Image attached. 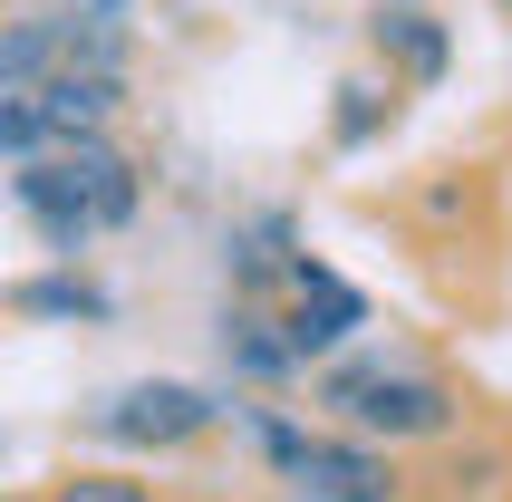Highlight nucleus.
Masks as SVG:
<instances>
[{"label": "nucleus", "instance_id": "0eeeda50", "mask_svg": "<svg viewBox=\"0 0 512 502\" xmlns=\"http://www.w3.org/2000/svg\"><path fill=\"white\" fill-rule=\"evenodd\" d=\"M10 309H20V319H107V290H97V280H20Z\"/></svg>", "mask_w": 512, "mask_h": 502}, {"label": "nucleus", "instance_id": "6e6552de", "mask_svg": "<svg viewBox=\"0 0 512 502\" xmlns=\"http://www.w3.org/2000/svg\"><path fill=\"white\" fill-rule=\"evenodd\" d=\"M223 348H232V358H242V367H252V377H281V367H300V358H290V348H281V319H261V309H232Z\"/></svg>", "mask_w": 512, "mask_h": 502}, {"label": "nucleus", "instance_id": "7ed1b4c3", "mask_svg": "<svg viewBox=\"0 0 512 502\" xmlns=\"http://www.w3.org/2000/svg\"><path fill=\"white\" fill-rule=\"evenodd\" d=\"M329 406L358 435H445L455 425L445 387L435 377H406V367H348V377H329Z\"/></svg>", "mask_w": 512, "mask_h": 502}, {"label": "nucleus", "instance_id": "f257e3e1", "mask_svg": "<svg viewBox=\"0 0 512 502\" xmlns=\"http://www.w3.org/2000/svg\"><path fill=\"white\" fill-rule=\"evenodd\" d=\"M10 194H20L29 223L49 232L68 261H78V242H97V232H116L126 213H136V165H126L107 136H68V145H39V155H20Z\"/></svg>", "mask_w": 512, "mask_h": 502}, {"label": "nucleus", "instance_id": "f03ea898", "mask_svg": "<svg viewBox=\"0 0 512 502\" xmlns=\"http://www.w3.org/2000/svg\"><path fill=\"white\" fill-rule=\"evenodd\" d=\"M252 435H261V454H271L310 502H397L387 454H368V445H329V435H300V425H281V416H261Z\"/></svg>", "mask_w": 512, "mask_h": 502}, {"label": "nucleus", "instance_id": "423d86ee", "mask_svg": "<svg viewBox=\"0 0 512 502\" xmlns=\"http://www.w3.org/2000/svg\"><path fill=\"white\" fill-rule=\"evenodd\" d=\"M368 29H377V58H397L416 87H435V78H445V29H435L426 10H406V0H397V10H377Z\"/></svg>", "mask_w": 512, "mask_h": 502}, {"label": "nucleus", "instance_id": "9b49d317", "mask_svg": "<svg viewBox=\"0 0 512 502\" xmlns=\"http://www.w3.org/2000/svg\"><path fill=\"white\" fill-rule=\"evenodd\" d=\"M58 502H155V493H145V483H116V474H78Z\"/></svg>", "mask_w": 512, "mask_h": 502}, {"label": "nucleus", "instance_id": "39448f33", "mask_svg": "<svg viewBox=\"0 0 512 502\" xmlns=\"http://www.w3.org/2000/svg\"><path fill=\"white\" fill-rule=\"evenodd\" d=\"M203 425H213V396L155 377V387H126V396H116L107 416H97V435H116V445H194Z\"/></svg>", "mask_w": 512, "mask_h": 502}, {"label": "nucleus", "instance_id": "9d476101", "mask_svg": "<svg viewBox=\"0 0 512 502\" xmlns=\"http://www.w3.org/2000/svg\"><path fill=\"white\" fill-rule=\"evenodd\" d=\"M49 145V107L39 87H0V155H39Z\"/></svg>", "mask_w": 512, "mask_h": 502}, {"label": "nucleus", "instance_id": "20e7f679", "mask_svg": "<svg viewBox=\"0 0 512 502\" xmlns=\"http://www.w3.org/2000/svg\"><path fill=\"white\" fill-rule=\"evenodd\" d=\"M281 290H290V319H281V348H290V358H329V348L368 319V300H358L329 261H310V251L281 271Z\"/></svg>", "mask_w": 512, "mask_h": 502}, {"label": "nucleus", "instance_id": "f8f14e48", "mask_svg": "<svg viewBox=\"0 0 512 502\" xmlns=\"http://www.w3.org/2000/svg\"><path fill=\"white\" fill-rule=\"evenodd\" d=\"M339 97H348V107H339V145H358L377 126V87H339Z\"/></svg>", "mask_w": 512, "mask_h": 502}, {"label": "nucleus", "instance_id": "1a4fd4ad", "mask_svg": "<svg viewBox=\"0 0 512 502\" xmlns=\"http://www.w3.org/2000/svg\"><path fill=\"white\" fill-rule=\"evenodd\" d=\"M290 261H300V251H290V223H252V232H242V251H232L242 290H271V280H281Z\"/></svg>", "mask_w": 512, "mask_h": 502}]
</instances>
